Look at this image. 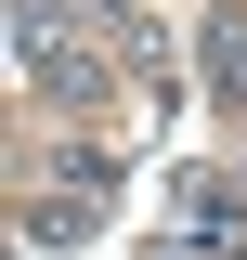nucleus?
<instances>
[{"label": "nucleus", "instance_id": "f257e3e1", "mask_svg": "<svg viewBox=\"0 0 247 260\" xmlns=\"http://www.w3.org/2000/svg\"><path fill=\"white\" fill-rule=\"evenodd\" d=\"M13 78H26L39 104H65V117L104 91V65L78 52V13H65V0H13Z\"/></svg>", "mask_w": 247, "mask_h": 260}, {"label": "nucleus", "instance_id": "f03ea898", "mask_svg": "<svg viewBox=\"0 0 247 260\" xmlns=\"http://www.w3.org/2000/svg\"><path fill=\"white\" fill-rule=\"evenodd\" d=\"M208 91L247 104V0H234V13H208Z\"/></svg>", "mask_w": 247, "mask_h": 260}]
</instances>
